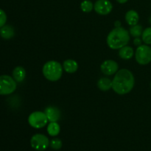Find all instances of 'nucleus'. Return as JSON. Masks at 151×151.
<instances>
[{
  "instance_id": "obj_1",
  "label": "nucleus",
  "mask_w": 151,
  "mask_h": 151,
  "mask_svg": "<svg viewBox=\"0 0 151 151\" xmlns=\"http://www.w3.org/2000/svg\"><path fill=\"white\" fill-rule=\"evenodd\" d=\"M135 80L132 72L122 69L117 71L112 81V88L118 94H126L133 89Z\"/></svg>"
},
{
  "instance_id": "obj_2",
  "label": "nucleus",
  "mask_w": 151,
  "mask_h": 151,
  "mask_svg": "<svg viewBox=\"0 0 151 151\" xmlns=\"http://www.w3.org/2000/svg\"><path fill=\"white\" fill-rule=\"evenodd\" d=\"M129 32L122 27L112 29L107 37L108 46L112 50H118L129 43Z\"/></svg>"
},
{
  "instance_id": "obj_3",
  "label": "nucleus",
  "mask_w": 151,
  "mask_h": 151,
  "mask_svg": "<svg viewBox=\"0 0 151 151\" xmlns=\"http://www.w3.org/2000/svg\"><path fill=\"white\" fill-rule=\"evenodd\" d=\"M42 72L45 78L48 81L55 82L61 78L63 74V66L59 62L50 60L44 65Z\"/></svg>"
},
{
  "instance_id": "obj_4",
  "label": "nucleus",
  "mask_w": 151,
  "mask_h": 151,
  "mask_svg": "<svg viewBox=\"0 0 151 151\" xmlns=\"http://www.w3.org/2000/svg\"><path fill=\"white\" fill-rule=\"evenodd\" d=\"M17 87L16 81L9 75L0 76V95H7L14 92Z\"/></svg>"
},
{
  "instance_id": "obj_5",
  "label": "nucleus",
  "mask_w": 151,
  "mask_h": 151,
  "mask_svg": "<svg viewBox=\"0 0 151 151\" xmlns=\"http://www.w3.org/2000/svg\"><path fill=\"white\" fill-rule=\"evenodd\" d=\"M48 122V119L44 112L41 111H35L30 114L28 117V122L29 125L34 128H44L46 126Z\"/></svg>"
},
{
  "instance_id": "obj_6",
  "label": "nucleus",
  "mask_w": 151,
  "mask_h": 151,
  "mask_svg": "<svg viewBox=\"0 0 151 151\" xmlns=\"http://www.w3.org/2000/svg\"><path fill=\"white\" fill-rule=\"evenodd\" d=\"M136 60L140 65H147L151 62V47L146 45H140L135 52Z\"/></svg>"
},
{
  "instance_id": "obj_7",
  "label": "nucleus",
  "mask_w": 151,
  "mask_h": 151,
  "mask_svg": "<svg viewBox=\"0 0 151 151\" xmlns=\"http://www.w3.org/2000/svg\"><path fill=\"white\" fill-rule=\"evenodd\" d=\"M30 145L33 149L38 151L45 150L50 145L49 139L44 134H37L32 137Z\"/></svg>"
},
{
  "instance_id": "obj_8",
  "label": "nucleus",
  "mask_w": 151,
  "mask_h": 151,
  "mask_svg": "<svg viewBox=\"0 0 151 151\" xmlns=\"http://www.w3.org/2000/svg\"><path fill=\"white\" fill-rule=\"evenodd\" d=\"M96 13L100 15H108L111 12L113 5L109 0H97L94 5Z\"/></svg>"
},
{
  "instance_id": "obj_9",
  "label": "nucleus",
  "mask_w": 151,
  "mask_h": 151,
  "mask_svg": "<svg viewBox=\"0 0 151 151\" xmlns=\"http://www.w3.org/2000/svg\"><path fill=\"white\" fill-rule=\"evenodd\" d=\"M118 64L113 60H106L100 66L102 72L106 75H112L118 71Z\"/></svg>"
},
{
  "instance_id": "obj_10",
  "label": "nucleus",
  "mask_w": 151,
  "mask_h": 151,
  "mask_svg": "<svg viewBox=\"0 0 151 151\" xmlns=\"http://www.w3.org/2000/svg\"><path fill=\"white\" fill-rule=\"evenodd\" d=\"M47 116L48 121L51 122H57L60 116V112L58 109L53 106H49L45 109V112Z\"/></svg>"
},
{
  "instance_id": "obj_11",
  "label": "nucleus",
  "mask_w": 151,
  "mask_h": 151,
  "mask_svg": "<svg viewBox=\"0 0 151 151\" xmlns=\"http://www.w3.org/2000/svg\"><path fill=\"white\" fill-rule=\"evenodd\" d=\"M139 20V16L138 13L134 10H131L128 11L125 14V21L130 26H134L137 24Z\"/></svg>"
},
{
  "instance_id": "obj_12",
  "label": "nucleus",
  "mask_w": 151,
  "mask_h": 151,
  "mask_svg": "<svg viewBox=\"0 0 151 151\" xmlns=\"http://www.w3.org/2000/svg\"><path fill=\"white\" fill-rule=\"evenodd\" d=\"M14 29L10 25H4L0 28V36L4 39H10L14 36Z\"/></svg>"
},
{
  "instance_id": "obj_13",
  "label": "nucleus",
  "mask_w": 151,
  "mask_h": 151,
  "mask_svg": "<svg viewBox=\"0 0 151 151\" xmlns=\"http://www.w3.org/2000/svg\"><path fill=\"white\" fill-rule=\"evenodd\" d=\"M63 68L68 73H75L78 69V64L75 60L68 59L63 62Z\"/></svg>"
},
{
  "instance_id": "obj_14",
  "label": "nucleus",
  "mask_w": 151,
  "mask_h": 151,
  "mask_svg": "<svg viewBox=\"0 0 151 151\" xmlns=\"http://www.w3.org/2000/svg\"><path fill=\"white\" fill-rule=\"evenodd\" d=\"M26 77V71L22 66H17L13 71V78L16 83H21Z\"/></svg>"
},
{
  "instance_id": "obj_15",
  "label": "nucleus",
  "mask_w": 151,
  "mask_h": 151,
  "mask_svg": "<svg viewBox=\"0 0 151 151\" xmlns=\"http://www.w3.org/2000/svg\"><path fill=\"white\" fill-rule=\"evenodd\" d=\"M134 55V49L129 46H125V47L119 49V55L121 58L125 59V60H129L131 58H133Z\"/></svg>"
},
{
  "instance_id": "obj_16",
  "label": "nucleus",
  "mask_w": 151,
  "mask_h": 151,
  "mask_svg": "<svg viewBox=\"0 0 151 151\" xmlns=\"http://www.w3.org/2000/svg\"><path fill=\"white\" fill-rule=\"evenodd\" d=\"M97 86L102 91H108L112 88V81L108 78H102L97 82Z\"/></svg>"
},
{
  "instance_id": "obj_17",
  "label": "nucleus",
  "mask_w": 151,
  "mask_h": 151,
  "mask_svg": "<svg viewBox=\"0 0 151 151\" xmlns=\"http://www.w3.org/2000/svg\"><path fill=\"white\" fill-rule=\"evenodd\" d=\"M47 130L49 135L51 137H56L60 133V128L57 122H51L47 126Z\"/></svg>"
},
{
  "instance_id": "obj_18",
  "label": "nucleus",
  "mask_w": 151,
  "mask_h": 151,
  "mask_svg": "<svg viewBox=\"0 0 151 151\" xmlns=\"http://www.w3.org/2000/svg\"><path fill=\"white\" fill-rule=\"evenodd\" d=\"M129 32L131 36L134 37V38H138V37L142 36V27L139 24L131 26V27L130 28Z\"/></svg>"
},
{
  "instance_id": "obj_19",
  "label": "nucleus",
  "mask_w": 151,
  "mask_h": 151,
  "mask_svg": "<svg viewBox=\"0 0 151 151\" xmlns=\"http://www.w3.org/2000/svg\"><path fill=\"white\" fill-rule=\"evenodd\" d=\"M81 8L84 13H90L94 8V4L89 0H84L81 4Z\"/></svg>"
},
{
  "instance_id": "obj_20",
  "label": "nucleus",
  "mask_w": 151,
  "mask_h": 151,
  "mask_svg": "<svg viewBox=\"0 0 151 151\" xmlns=\"http://www.w3.org/2000/svg\"><path fill=\"white\" fill-rule=\"evenodd\" d=\"M142 40L145 44H151V27H147L143 31Z\"/></svg>"
},
{
  "instance_id": "obj_21",
  "label": "nucleus",
  "mask_w": 151,
  "mask_h": 151,
  "mask_svg": "<svg viewBox=\"0 0 151 151\" xmlns=\"http://www.w3.org/2000/svg\"><path fill=\"white\" fill-rule=\"evenodd\" d=\"M62 145H63V143H62V141L60 139H53L52 140H51V142H50V146L51 147L52 149L53 150H60L62 147Z\"/></svg>"
},
{
  "instance_id": "obj_22",
  "label": "nucleus",
  "mask_w": 151,
  "mask_h": 151,
  "mask_svg": "<svg viewBox=\"0 0 151 151\" xmlns=\"http://www.w3.org/2000/svg\"><path fill=\"white\" fill-rule=\"evenodd\" d=\"M7 22V15L3 10L0 9V28L5 25Z\"/></svg>"
},
{
  "instance_id": "obj_23",
  "label": "nucleus",
  "mask_w": 151,
  "mask_h": 151,
  "mask_svg": "<svg viewBox=\"0 0 151 151\" xmlns=\"http://www.w3.org/2000/svg\"><path fill=\"white\" fill-rule=\"evenodd\" d=\"M142 40H141V38L138 37V38H135V39L134 40V44L136 46H138L139 47V46L142 45Z\"/></svg>"
},
{
  "instance_id": "obj_24",
  "label": "nucleus",
  "mask_w": 151,
  "mask_h": 151,
  "mask_svg": "<svg viewBox=\"0 0 151 151\" xmlns=\"http://www.w3.org/2000/svg\"><path fill=\"white\" fill-rule=\"evenodd\" d=\"M115 25V27H121V23L119 21H116L114 24Z\"/></svg>"
},
{
  "instance_id": "obj_25",
  "label": "nucleus",
  "mask_w": 151,
  "mask_h": 151,
  "mask_svg": "<svg viewBox=\"0 0 151 151\" xmlns=\"http://www.w3.org/2000/svg\"><path fill=\"white\" fill-rule=\"evenodd\" d=\"M128 1V0H116V1L119 3H120V4H124V3H126Z\"/></svg>"
},
{
  "instance_id": "obj_26",
  "label": "nucleus",
  "mask_w": 151,
  "mask_h": 151,
  "mask_svg": "<svg viewBox=\"0 0 151 151\" xmlns=\"http://www.w3.org/2000/svg\"><path fill=\"white\" fill-rule=\"evenodd\" d=\"M150 23L151 24V17H150Z\"/></svg>"
},
{
  "instance_id": "obj_27",
  "label": "nucleus",
  "mask_w": 151,
  "mask_h": 151,
  "mask_svg": "<svg viewBox=\"0 0 151 151\" xmlns=\"http://www.w3.org/2000/svg\"><path fill=\"white\" fill-rule=\"evenodd\" d=\"M150 88H151V83H150Z\"/></svg>"
}]
</instances>
